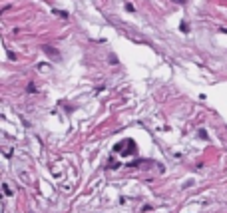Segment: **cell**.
I'll list each match as a JSON object with an SVG mask.
<instances>
[{
    "label": "cell",
    "instance_id": "cell-4",
    "mask_svg": "<svg viewBox=\"0 0 227 213\" xmlns=\"http://www.w3.org/2000/svg\"><path fill=\"white\" fill-rule=\"evenodd\" d=\"M2 189H4V193H6V195H10V187H8L6 183H2Z\"/></svg>",
    "mask_w": 227,
    "mask_h": 213
},
{
    "label": "cell",
    "instance_id": "cell-5",
    "mask_svg": "<svg viewBox=\"0 0 227 213\" xmlns=\"http://www.w3.org/2000/svg\"><path fill=\"white\" fill-rule=\"evenodd\" d=\"M26 90H28V92H36V86H34V84H28V88H26Z\"/></svg>",
    "mask_w": 227,
    "mask_h": 213
},
{
    "label": "cell",
    "instance_id": "cell-2",
    "mask_svg": "<svg viewBox=\"0 0 227 213\" xmlns=\"http://www.w3.org/2000/svg\"><path fill=\"white\" fill-rule=\"evenodd\" d=\"M125 8H128V10H130V12H134V10H136V8H134V4H132V2H125Z\"/></svg>",
    "mask_w": 227,
    "mask_h": 213
},
{
    "label": "cell",
    "instance_id": "cell-3",
    "mask_svg": "<svg viewBox=\"0 0 227 213\" xmlns=\"http://www.w3.org/2000/svg\"><path fill=\"white\" fill-rule=\"evenodd\" d=\"M38 70H40V72H46V70H50V66H46V64H40V66H38Z\"/></svg>",
    "mask_w": 227,
    "mask_h": 213
},
{
    "label": "cell",
    "instance_id": "cell-6",
    "mask_svg": "<svg viewBox=\"0 0 227 213\" xmlns=\"http://www.w3.org/2000/svg\"><path fill=\"white\" fill-rule=\"evenodd\" d=\"M173 2H177V4H185V0H173Z\"/></svg>",
    "mask_w": 227,
    "mask_h": 213
},
{
    "label": "cell",
    "instance_id": "cell-1",
    "mask_svg": "<svg viewBox=\"0 0 227 213\" xmlns=\"http://www.w3.org/2000/svg\"><path fill=\"white\" fill-rule=\"evenodd\" d=\"M44 52H46V54H50L52 58H58V56H60L56 48H50V46H44Z\"/></svg>",
    "mask_w": 227,
    "mask_h": 213
}]
</instances>
